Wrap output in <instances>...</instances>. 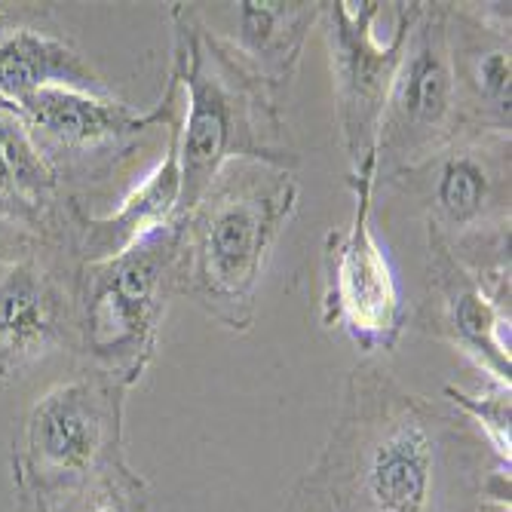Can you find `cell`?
Returning a JSON list of instances; mask_svg holds the SVG:
<instances>
[{
    "instance_id": "6da1fadb",
    "label": "cell",
    "mask_w": 512,
    "mask_h": 512,
    "mask_svg": "<svg viewBox=\"0 0 512 512\" xmlns=\"http://www.w3.org/2000/svg\"><path fill=\"white\" fill-rule=\"evenodd\" d=\"M479 448L460 414L365 359L347 375L329 439L298 482L329 512H467L463 497L482 503L488 476L503 470Z\"/></svg>"
},
{
    "instance_id": "7a4b0ae2",
    "label": "cell",
    "mask_w": 512,
    "mask_h": 512,
    "mask_svg": "<svg viewBox=\"0 0 512 512\" xmlns=\"http://www.w3.org/2000/svg\"><path fill=\"white\" fill-rule=\"evenodd\" d=\"M169 28V77L181 92L178 218L234 160L295 172L298 151L289 135L286 99L249 68L197 4H172Z\"/></svg>"
},
{
    "instance_id": "3957f363",
    "label": "cell",
    "mask_w": 512,
    "mask_h": 512,
    "mask_svg": "<svg viewBox=\"0 0 512 512\" xmlns=\"http://www.w3.org/2000/svg\"><path fill=\"white\" fill-rule=\"evenodd\" d=\"M298 197L292 169L255 160L227 163L178 218V295L191 298L227 332H252L261 279L298 212Z\"/></svg>"
},
{
    "instance_id": "277c9868",
    "label": "cell",
    "mask_w": 512,
    "mask_h": 512,
    "mask_svg": "<svg viewBox=\"0 0 512 512\" xmlns=\"http://www.w3.org/2000/svg\"><path fill=\"white\" fill-rule=\"evenodd\" d=\"M178 252L181 224L175 218L114 258L77 264L71 350L83 368L126 390L148 375L169 301L178 298Z\"/></svg>"
},
{
    "instance_id": "5b68a950",
    "label": "cell",
    "mask_w": 512,
    "mask_h": 512,
    "mask_svg": "<svg viewBox=\"0 0 512 512\" xmlns=\"http://www.w3.org/2000/svg\"><path fill=\"white\" fill-rule=\"evenodd\" d=\"M126 393L114 378L80 368L31 402L10 454L19 512H62L126 460Z\"/></svg>"
},
{
    "instance_id": "8992f818",
    "label": "cell",
    "mask_w": 512,
    "mask_h": 512,
    "mask_svg": "<svg viewBox=\"0 0 512 512\" xmlns=\"http://www.w3.org/2000/svg\"><path fill=\"white\" fill-rule=\"evenodd\" d=\"M10 108L22 117L68 194L71 188L114 194L120 184L129 194L166 154L181 120V92L166 77L163 96L151 111H138L117 96L105 99L74 89H43Z\"/></svg>"
},
{
    "instance_id": "52a82bcc",
    "label": "cell",
    "mask_w": 512,
    "mask_h": 512,
    "mask_svg": "<svg viewBox=\"0 0 512 512\" xmlns=\"http://www.w3.org/2000/svg\"><path fill=\"white\" fill-rule=\"evenodd\" d=\"M512 135L460 132L430 160L405 172L402 191L424 215L427 234L448 243L479 276H509Z\"/></svg>"
},
{
    "instance_id": "ba28073f",
    "label": "cell",
    "mask_w": 512,
    "mask_h": 512,
    "mask_svg": "<svg viewBox=\"0 0 512 512\" xmlns=\"http://www.w3.org/2000/svg\"><path fill=\"white\" fill-rule=\"evenodd\" d=\"M460 135L457 89L448 59L445 4L421 0L399 56L375 145V194Z\"/></svg>"
},
{
    "instance_id": "9c48e42d",
    "label": "cell",
    "mask_w": 512,
    "mask_h": 512,
    "mask_svg": "<svg viewBox=\"0 0 512 512\" xmlns=\"http://www.w3.org/2000/svg\"><path fill=\"white\" fill-rule=\"evenodd\" d=\"M421 0L396 7V28L387 40L378 37L384 4L378 0H332L322 4V34L329 50L341 148L347 154V181L375 184V145L387 92L405 50V40Z\"/></svg>"
},
{
    "instance_id": "30bf717a",
    "label": "cell",
    "mask_w": 512,
    "mask_h": 512,
    "mask_svg": "<svg viewBox=\"0 0 512 512\" xmlns=\"http://www.w3.org/2000/svg\"><path fill=\"white\" fill-rule=\"evenodd\" d=\"M356 209L347 227L325 234L322 246V325L341 332L365 359L387 356L399 347L411 310L399 276L371 227L375 184L347 181Z\"/></svg>"
},
{
    "instance_id": "8fae6325",
    "label": "cell",
    "mask_w": 512,
    "mask_h": 512,
    "mask_svg": "<svg viewBox=\"0 0 512 512\" xmlns=\"http://www.w3.org/2000/svg\"><path fill=\"white\" fill-rule=\"evenodd\" d=\"M71 252L31 246L0 273V384L74 344Z\"/></svg>"
},
{
    "instance_id": "7c38bea8",
    "label": "cell",
    "mask_w": 512,
    "mask_h": 512,
    "mask_svg": "<svg viewBox=\"0 0 512 512\" xmlns=\"http://www.w3.org/2000/svg\"><path fill=\"white\" fill-rule=\"evenodd\" d=\"M414 322L421 332L457 350L485 384L512 387L509 307L500 304L479 273L433 234H427V295Z\"/></svg>"
},
{
    "instance_id": "4fadbf2b",
    "label": "cell",
    "mask_w": 512,
    "mask_h": 512,
    "mask_svg": "<svg viewBox=\"0 0 512 512\" xmlns=\"http://www.w3.org/2000/svg\"><path fill=\"white\" fill-rule=\"evenodd\" d=\"M460 132L512 135L509 4H445Z\"/></svg>"
},
{
    "instance_id": "5bb4252c",
    "label": "cell",
    "mask_w": 512,
    "mask_h": 512,
    "mask_svg": "<svg viewBox=\"0 0 512 512\" xmlns=\"http://www.w3.org/2000/svg\"><path fill=\"white\" fill-rule=\"evenodd\" d=\"M74 209L22 117L0 102V227L13 230L22 246L74 255Z\"/></svg>"
},
{
    "instance_id": "9a60e30c",
    "label": "cell",
    "mask_w": 512,
    "mask_h": 512,
    "mask_svg": "<svg viewBox=\"0 0 512 512\" xmlns=\"http://www.w3.org/2000/svg\"><path fill=\"white\" fill-rule=\"evenodd\" d=\"M43 89H74L89 96H117L89 65L80 46L37 10L0 7V102L19 105Z\"/></svg>"
},
{
    "instance_id": "2e32d148",
    "label": "cell",
    "mask_w": 512,
    "mask_h": 512,
    "mask_svg": "<svg viewBox=\"0 0 512 512\" xmlns=\"http://www.w3.org/2000/svg\"><path fill=\"white\" fill-rule=\"evenodd\" d=\"M181 123V120H178ZM181 209V166H178V126L157 166L120 197L111 212L74 209V258L77 264L102 261L126 252L154 230L172 224Z\"/></svg>"
},
{
    "instance_id": "e0dca14e",
    "label": "cell",
    "mask_w": 512,
    "mask_h": 512,
    "mask_svg": "<svg viewBox=\"0 0 512 512\" xmlns=\"http://www.w3.org/2000/svg\"><path fill=\"white\" fill-rule=\"evenodd\" d=\"M319 16V0H240L234 4V28L218 31L276 96L289 99L310 28Z\"/></svg>"
},
{
    "instance_id": "ac0fdd59",
    "label": "cell",
    "mask_w": 512,
    "mask_h": 512,
    "mask_svg": "<svg viewBox=\"0 0 512 512\" xmlns=\"http://www.w3.org/2000/svg\"><path fill=\"white\" fill-rule=\"evenodd\" d=\"M448 405L473 427V433L488 445L491 460L509 470L512 457V387L485 384L479 393H467L454 384H445Z\"/></svg>"
},
{
    "instance_id": "d6986e66",
    "label": "cell",
    "mask_w": 512,
    "mask_h": 512,
    "mask_svg": "<svg viewBox=\"0 0 512 512\" xmlns=\"http://www.w3.org/2000/svg\"><path fill=\"white\" fill-rule=\"evenodd\" d=\"M148 503V482L129 467V460H123L80 491L62 512H148Z\"/></svg>"
},
{
    "instance_id": "ffe728a7",
    "label": "cell",
    "mask_w": 512,
    "mask_h": 512,
    "mask_svg": "<svg viewBox=\"0 0 512 512\" xmlns=\"http://www.w3.org/2000/svg\"><path fill=\"white\" fill-rule=\"evenodd\" d=\"M286 512H329V506H325L310 488H304L301 482L295 485L289 503H286Z\"/></svg>"
},
{
    "instance_id": "44dd1931",
    "label": "cell",
    "mask_w": 512,
    "mask_h": 512,
    "mask_svg": "<svg viewBox=\"0 0 512 512\" xmlns=\"http://www.w3.org/2000/svg\"><path fill=\"white\" fill-rule=\"evenodd\" d=\"M13 258H16V255H13V249H10V246H7L4 240H0V273L7 270V264H10Z\"/></svg>"
},
{
    "instance_id": "7402d4cb",
    "label": "cell",
    "mask_w": 512,
    "mask_h": 512,
    "mask_svg": "<svg viewBox=\"0 0 512 512\" xmlns=\"http://www.w3.org/2000/svg\"><path fill=\"white\" fill-rule=\"evenodd\" d=\"M476 512H509V506H500V503H482Z\"/></svg>"
}]
</instances>
